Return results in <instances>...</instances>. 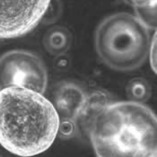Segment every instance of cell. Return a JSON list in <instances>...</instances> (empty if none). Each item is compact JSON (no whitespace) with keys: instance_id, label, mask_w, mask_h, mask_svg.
Wrapping results in <instances>:
<instances>
[{"instance_id":"12","label":"cell","mask_w":157,"mask_h":157,"mask_svg":"<svg viewBox=\"0 0 157 157\" xmlns=\"http://www.w3.org/2000/svg\"><path fill=\"white\" fill-rule=\"evenodd\" d=\"M0 157H2V156H0Z\"/></svg>"},{"instance_id":"5","label":"cell","mask_w":157,"mask_h":157,"mask_svg":"<svg viewBox=\"0 0 157 157\" xmlns=\"http://www.w3.org/2000/svg\"><path fill=\"white\" fill-rule=\"evenodd\" d=\"M51 0H0V40L24 36L40 23Z\"/></svg>"},{"instance_id":"6","label":"cell","mask_w":157,"mask_h":157,"mask_svg":"<svg viewBox=\"0 0 157 157\" xmlns=\"http://www.w3.org/2000/svg\"><path fill=\"white\" fill-rule=\"evenodd\" d=\"M86 93L84 89L73 82H61L54 92V107L57 109L60 121H75L81 108Z\"/></svg>"},{"instance_id":"2","label":"cell","mask_w":157,"mask_h":157,"mask_svg":"<svg viewBox=\"0 0 157 157\" xmlns=\"http://www.w3.org/2000/svg\"><path fill=\"white\" fill-rule=\"evenodd\" d=\"M156 115L144 103L111 101L86 135L97 157H156Z\"/></svg>"},{"instance_id":"4","label":"cell","mask_w":157,"mask_h":157,"mask_svg":"<svg viewBox=\"0 0 157 157\" xmlns=\"http://www.w3.org/2000/svg\"><path fill=\"white\" fill-rule=\"evenodd\" d=\"M47 85V68L36 54L14 49L0 57V90L23 87L44 94Z\"/></svg>"},{"instance_id":"11","label":"cell","mask_w":157,"mask_h":157,"mask_svg":"<svg viewBox=\"0 0 157 157\" xmlns=\"http://www.w3.org/2000/svg\"><path fill=\"white\" fill-rule=\"evenodd\" d=\"M148 56H150L152 69L155 73L156 72V34L155 33L154 34L153 40H151Z\"/></svg>"},{"instance_id":"10","label":"cell","mask_w":157,"mask_h":157,"mask_svg":"<svg viewBox=\"0 0 157 157\" xmlns=\"http://www.w3.org/2000/svg\"><path fill=\"white\" fill-rule=\"evenodd\" d=\"M127 94L133 101L142 102L145 101L150 94L149 85L142 78H136L131 80L127 86Z\"/></svg>"},{"instance_id":"3","label":"cell","mask_w":157,"mask_h":157,"mask_svg":"<svg viewBox=\"0 0 157 157\" xmlns=\"http://www.w3.org/2000/svg\"><path fill=\"white\" fill-rule=\"evenodd\" d=\"M151 44L149 29L135 15L114 13L99 24L95 33L98 56L109 68L129 72L141 67Z\"/></svg>"},{"instance_id":"7","label":"cell","mask_w":157,"mask_h":157,"mask_svg":"<svg viewBox=\"0 0 157 157\" xmlns=\"http://www.w3.org/2000/svg\"><path fill=\"white\" fill-rule=\"evenodd\" d=\"M111 102L107 93L103 91H93L86 94L84 102L75 121V130L79 129L86 135L91 123L97 114Z\"/></svg>"},{"instance_id":"9","label":"cell","mask_w":157,"mask_h":157,"mask_svg":"<svg viewBox=\"0 0 157 157\" xmlns=\"http://www.w3.org/2000/svg\"><path fill=\"white\" fill-rule=\"evenodd\" d=\"M125 2L133 7L135 16L149 30L156 29L157 0H125Z\"/></svg>"},{"instance_id":"1","label":"cell","mask_w":157,"mask_h":157,"mask_svg":"<svg viewBox=\"0 0 157 157\" xmlns=\"http://www.w3.org/2000/svg\"><path fill=\"white\" fill-rule=\"evenodd\" d=\"M59 116L42 94L23 87L0 90V145L15 155L32 157L51 146Z\"/></svg>"},{"instance_id":"8","label":"cell","mask_w":157,"mask_h":157,"mask_svg":"<svg viewBox=\"0 0 157 157\" xmlns=\"http://www.w3.org/2000/svg\"><path fill=\"white\" fill-rule=\"evenodd\" d=\"M71 43L69 32L61 26L51 28L44 37V46L54 56H59L67 51Z\"/></svg>"}]
</instances>
